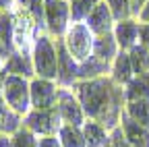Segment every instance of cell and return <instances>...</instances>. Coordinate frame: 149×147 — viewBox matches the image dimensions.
<instances>
[{
  "label": "cell",
  "mask_w": 149,
  "mask_h": 147,
  "mask_svg": "<svg viewBox=\"0 0 149 147\" xmlns=\"http://www.w3.org/2000/svg\"><path fill=\"white\" fill-rule=\"evenodd\" d=\"M110 141H112L114 147H130V143L126 141V137H124V133H122L120 126H116L114 131H110Z\"/></svg>",
  "instance_id": "83f0119b"
},
{
  "label": "cell",
  "mask_w": 149,
  "mask_h": 147,
  "mask_svg": "<svg viewBox=\"0 0 149 147\" xmlns=\"http://www.w3.org/2000/svg\"><path fill=\"white\" fill-rule=\"evenodd\" d=\"M0 147H13V135L0 133Z\"/></svg>",
  "instance_id": "1f68e13d"
},
{
  "label": "cell",
  "mask_w": 149,
  "mask_h": 147,
  "mask_svg": "<svg viewBox=\"0 0 149 147\" xmlns=\"http://www.w3.org/2000/svg\"><path fill=\"white\" fill-rule=\"evenodd\" d=\"M139 44L149 50V23H141V29H139Z\"/></svg>",
  "instance_id": "f1b7e54d"
},
{
  "label": "cell",
  "mask_w": 149,
  "mask_h": 147,
  "mask_svg": "<svg viewBox=\"0 0 149 147\" xmlns=\"http://www.w3.org/2000/svg\"><path fill=\"white\" fill-rule=\"evenodd\" d=\"M29 87H31V108L46 110L56 106V100H58V83L56 81L33 77L29 81Z\"/></svg>",
  "instance_id": "9c48e42d"
},
{
  "label": "cell",
  "mask_w": 149,
  "mask_h": 147,
  "mask_svg": "<svg viewBox=\"0 0 149 147\" xmlns=\"http://www.w3.org/2000/svg\"><path fill=\"white\" fill-rule=\"evenodd\" d=\"M102 0H70V23L85 21Z\"/></svg>",
  "instance_id": "cb8c5ba5"
},
{
  "label": "cell",
  "mask_w": 149,
  "mask_h": 147,
  "mask_svg": "<svg viewBox=\"0 0 149 147\" xmlns=\"http://www.w3.org/2000/svg\"><path fill=\"white\" fill-rule=\"evenodd\" d=\"M62 118L58 108L52 106L46 110H31L27 116H23V126H27L29 131L37 137H56L62 126Z\"/></svg>",
  "instance_id": "5b68a950"
},
{
  "label": "cell",
  "mask_w": 149,
  "mask_h": 147,
  "mask_svg": "<svg viewBox=\"0 0 149 147\" xmlns=\"http://www.w3.org/2000/svg\"><path fill=\"white\" fill-rule=\"evenodd\" d=\"M126 114L133 118L135 122L143 124L149 128V100H133V102H126L124 106Z\"/></svg>",
  "instance_id": "603a6c76"
},
{
  "label": "cell",
  "mask_w": 149,
  "mask_h": 147,
  "mask_svg": "<svg viewBox=\"0 0 149 147\" xmlns=\"http://www.w3.org/2000/svg\"><path fill=\"white\" fill-rule=\"evenodd\" d=\"M56 48H58V75H56V83H58V87L72 89L79 83V62L70 56V52L64 46V40H56Z\"/></svg>",
  "instance_id": "ba28073f"
},
{
  "label": "cell",
  "mask_w": 149,
  "mask_h": 147,
  "mask_svg": "<svg viewBox=\"0 0 149 147\" xmlns=\"http://www.w3.org/2000/svg\"><path fill=\"white\" fill-rule=\"evenodd\" d=\"M15 2H17V0H0V10H2V13H8V10L15 6Z\"/></svg>",
  "instance_id": "d6a6232c"
},
{
  "label": "cell",
  "mask_w": 149,
  "mask_h": 147,
  "mask_svg": "<svg viewBox=\"0 0 149 147\" xmlns=\"http://www.w3.org/2000/svg\"><path fill=\"white\" fill-rule=\"evenodd\" d=\"M124 95H126V102L149 100V72H145V75H141V77H135L124 87Z\"/></svg>",
  "instance_id": "44dd1931"
},
{
  "label": "cell",
  "mask_w": 149,
  "mask_h": 147,
  "mask_svg": "<svg viewBox=\"0 0 149 147\" xmlns=\"http://www.w3.org/2000/svg\"><path fill=\"white\" fill-rule=\"evenodd\" d=\"M106 147H114V145H112V141H108V143H106Z\"/></svg>",
  "instance_id": "d590c367"
},
{
  "label": "cell",
  "mask_w": 149,
  "mask_h": 147,
  "mask_svg": "<svg viewBox=\"0 0 149 147\" xmlns=\"http://www.w3.org/2000/svg\"><path fill=\"white\" fill-rule=\"evenodd\" d=\"M62 40H64L66 50L70 52V56L77 60V62H83V60H87L89 56H93L95 35H93V31L87 27L85 21L70 23V27L66 29V33H64Z\"/></svg>",
  "instance_id": "277c9868"
},
{
  "label": "cell",
  "mask_w": 149,
  "mask_h": 147,
  "mask_svg": "<svg viewBox=\"0 0 149 147\" xmlns=\"http://www.w3.org/2000/svg\"><path fill=\"white\" fill-rule=\"evenodd\" d=\"M4 75H19V77H25V79H33L35 77V68H33V58H31V52H15L13 56H8V60L2 66Z\"/></svg>",
  "instance_id": "7c38bea8"
},
{
  "label": "cell",
  "mask_w": 149,
  "mask_h": 147,
  "mask_svg": "<svg viewBox=\"0 0 149 147\" xmlns=\"http://www.w3.org/2000/svg\"><path fill=\"white\" fill-rule=\"evenodd\" d=\"M21 126H23V116L17 114L15 110L4 102L2 93H0V133L15 135Z\"/></svg>",
  "instance_id": "e0dca14e"
},
{
  "label": "cell",
  "mask_w": 149,
  "mask_h": 147,
  "mask_svg": "<svg viewBox=\"0 0 149 147\" xmlns=\"http://www.w3.org/2000/svg\"><path fill=\"white\" fill-rule=\"evenodd\" d=\"M37 143H40V137L33 135L27 126H21L13 135V147H37Z\"/></svg>",
  "instance_id": "4316f807"
},
{
  "label": "cell",
  "mask_w": 149,
  "mask_h": 147,
  "mask_svg": "<svg viewBox=\"0 0 149 147\" xmlns=\"http://www.w3.org/2000/svg\"><path fill=\"white\" fill-rule=\"evenodd\" d=\"M85 23H87V27L93 31L95 38L106 35V33H112V31H114V25H116L114 15H112L110 6L106 4V0H102V2L91 10V15L85 19Z\"/></svg>",
  "instance_id": "30bf717a"
},
{
  "label": "cell",
  "mask_w": 149,
  "mask_h": 147,
  "mask_svg": "<svg viewBox=\"0 0 149 147\" xmlns=\"http://www.w3.org/2000/svg\"><path fill=\"white\" fill-rule=\"evenodd\" d=\"M72 91L77 93L83 106V112L89 120H97L108 133L120 126V116L126 106V95H124V87L116 85L110 79V75L89 81H79L72 87Z\"/></svg>",
  "instance_id": "6da1fadb"
},
{
  "label": "cell",
  "mask_w": 149,
  "mask_h": 147,
  "mask_svg": "<svg viewBox=\"0 0 149 147\" xmlns=\"http://www.w3.org/2000/svg\"><path fill=\"white\" fill-rule=\"evenodd\" d=\"M56 108L60 112V118L64 124H72V126H83L87 116L83 112V106L72 89H64L58 87V100H56Z\"/></svg>",
  "instance_id": "52a82bcc"
},
{
  "label": "cell",
  "mask_w": 149,
  "mask_h": 147,
  "mask_svg": "<svg viewBox=\"0 0 149 147\" xmlns=\"http://www.w3.org/2000/svg\"><path fill=\"white\" fill-rule=\"evenodd\" d=\"M145 4H147V0H130V10H133V17H135V19H139V15H141V10L145 8Z\"/></svg>",
  "instance_id": "4dcf8cb0"
},
{
  "label": "cell",
  "mask_w": 149,
  "mask_h": 147,
  "mask_svg": "<svg viewBox=\"0 0 149 147\" xmlns=\"http://www.w3.org/2000/svg\"><path fill=\"white\" fill-rule=\"evenodd\" d=\"M70 27V2L68 0H46V31L56 40H62Z\"/></svg>",
  "instance_id": "8992f818"
},
{
  "label": "cell",
  "mask_w": 149,
  "mask_h": 147,
  "mask_svg": "<svg viewBox=\"0 0 149 147\" xmlns=\"http://www.w3.org/2000/svg\"><path fill=\"white\" fill-rule=\"evenodd\" d=\"M0 50H2L4 62L8 60V56H13V54L17 52V46H15V25H13L10 13L0 15Z\"/></svg>",
  "instance_id": "2e32d148"
},
{
  "label": "cell",
  "mask_w": 149,
  "mask_h": 147,
  "mask_svg": "<svg viewBox=\"0 0 149 147\" xmlns=\"http://www.w3.org/2000/svg\"><path fill=\"white\" fill-rule=\"evenodd\" d=\"M68 2H70V0H68Z\"/></svg>",
  "instance_id": "f35d334b"
},
{
  "label": "cell",
  "mask_w": 149,
  "mask_h": 147,
  "mask_svg": "<svg viewBox=\"0 0 149 147\" xmlns=\"http://www.w3.org/2000/svg\"><path fill=\"white\" fill-rule=\"evenodd\" d=\"M139 29H141V23L139 19H126V21H120L114 25V38L118 42V48L122 52H128L133 50L137 44H139Z\"/></svg>",
  "instance_id": "8fae6325"
},
{
  "label": "cell",
  "mask_w": 149,
  "mask_h": 147,
  "mask_svg": "<svg viewBox=\"0 0 149 147\" xmlns=\"http://www.w3.org/2000/svg\"><path fill=\"white\" fill-rule=\"evenodd\" d=\"M110 75V64L102 62L95 56H89L87 60L79 62V81H89V79H97Z\"/></svg>",
  "instance_id": "d6986e66"
},
{
  "label": "cell",
  "mask_w": 149,
  "mask_h": 147,
  "mask_svg": "<svg viewBox=\"0 0 149 147\" xmlns=\"http://www.w3.org/2000/svg\"><path fill=\"white\" fill-rule=\"evenodd\" d=\"M83 135H85L87 147H106V143L110 141V133L97 120H89V118L83 124Z\"/></svg>",
  "instance_id": "ac0fdd59"
},
{
  "label": "cell",
  "mask_w": 149,
  "mask_h": 147,
  "mask_svg": "<svg viewBox=\"0 0 149 147\" xmlns=\"http://www.w3.org/2000/svg\"><path fill=\"white\" fill-rule=\"evenodd\" d=\"M106 4L110 6L116 23L126 21V19H135L133 10H130V0H106Z\"/></svg>",
  "instance_id": "484cf974"
},
{
  "label": "cell",
  "mask_w": 149,
  "mask_h": 147,
  "mask_svg": "<svg viewBox=\"0 0 149 147\" xmlns=\"http://www.w3.org/2000/svg\"><path fill=\"white\" fill-rule=\"evenodd\" d=\"M120 128H122L126 141L130 143V147H149V128L135 122L126 114V110L120 116Z\"/></svg>",
  "instance_id": "4fadbf2b"
},
{
  "label": "cell",
  "mask_w": 149,
  "mask_h": 147,
  "mask_svg": "<svg viewBox=\"0 0 149 147\" xmlns=\"http://www.w3.org/2000/svg\"><path fill=\"white\" fill-rule=\"evenodd\" d=\"M118 52H120V48H118V42L114 38V33H106V35L95 38V44H93V56L100 58L102 62L112 66V62H114L116 56H118Z\"/></svg>",
  "instance_id": "9a60e30c"
},
{
  "label": "cell",
  "mask_w": 149,
  "mask_h": 147,
  "mask_svg": "<svg viewBox=\"0 0 149 147\" xmlns=\"http://www.w3.org/2000/svg\"><path fill=\"white\" fill-rule=\"evenodd\" d=\"M2 66H4V56H2V50H0V72H2Z\"/></svg>",
  "instance_id": "e575fe53"
},
{
  "label": "cell",
  "mask_w": 149,
  "mask_h": 147,
  "mask_svg": "<svg viewBox=\"0 0 149 147\" xmlns=\"http://www.w3.org/2000/svg\"><path fill=\"white\" fill-rule=\"evenodd\" d=\"M128 56H130V64H133L135 77H141L145 72H149V50L145 46L137 44L133 50H128Z\"/></svg>",
  "instance_id": "7402d4cb"
},
{
  "label": "cell",
  "mask_w": 149,
  "mask_h": 147,
  "mask_svg": "<svg viewBox=\"0 0 149 147\" xmlns=\"http://www.w3.org/2000/svg\"><path fill=\"white\" fill-rule=\"evenodd\" d=\"M0 15H2V10H0Z\"/></svg>",
  "instance_id": "74e56055"
},
{
  "label": "cell",
  "mask_w": 149,
  "mask_h": 147,
  "mask_svg": "<svg viewBox=\"0 0 149 147\" xmlns=\"http://www.w3.org/2000/svg\"><path fill=\"white\" fill-rule=\"evenodd\" d=\"M62 147H87L85 135H83V126H72V124H62L58 135Z\"/></svg>",
  "instance_id": "ffe728a7"
},
{
  "label": "cell",
  "mask_w": 149,
  "mask_h": 147,
  "mask_svg": "<svg viewBox=\"0 0 149 147\" xmlns=\"http://www.w3.org/2000/svg\"><path fill=\"white\" fill-rule=\"evenodd\" d=\"M31 58H33L35 77L56 81V75H58V48H56V38H52L48 31H40L35 35V42H33Z\"/></svg>",
  "instance_id": "7a4b0ae2"
},
{
  "label": "cell",
  "mask_w": 149,
  "mask_h": 147,
  "mask_svg": "<svg viewBox=\"0 0 149 147\" xmlns=\"http://www.w3.org/2000/svg\"><path fill=\"white\" fill-rule=\"evenodd\" d=\"M0 93H2L4 102L15 110L17 114L27 116L31 112V87L29 79L19 77V75H4L0 81Z\"/></svg>",
  "instance_id": "3957f363"
},
{
  "label": "cell",
  "mask_w": 149,
  "mask_h": 147,
  "mask_svg": "<svg viewBox=\"0 0 149 147\" xmlns=\"http://www.w3.org/2000/svg\"><path fill=\"white\" fill-rule=\"evenodd\" d=\"M0 81H2V72H0Z\"/></svg>",
  "instance_id": "8d00e7d4"
},
{
  "label": "cell",
  "mask_w": 149,
  "mask_h": 147,
  "mask_svg": "<svg viewBox=\"0 0 149 147\" xmlns=\"http://www.w3.org/2000/svg\"><path fill=\"white\" fill-rule=\"evenodd\" d=\"M37 147H62L58 137H40V143Z\"/></svg>",
  "instance_id": "f546056e"
},
{
  "label": "cell",
  "mask_w": 149,
  "mask_h": 147,
  "mask_svg": "<svg viewBox=\"0 0 149 147\" xmlns=\"http://www.w3.org/2000/svg\"><path fill=\"white\" fill-rule=\"evenodd\" d=\"M110 79L116 85H120V87H126L130 81L135 79V70H133V64H130L128 52H122V50L118 52L116 60L110 66Z\"/></svg>",
  "instance_id": "5bb4252c"
},
{
  "label": "cell",
  "mask_w": 149,
  "mask_h": 147,
  "mask_svg": "<svg viewBox=\"0 0 149 147\" xmlns=\"http://www.w3.org/2000/svg\"><path fill=\"white\" fill-rule=\"evenodd\" d=\"M139 23H149V0H147L145 8L141 10V15H139Z\"/></svg>",
  "instance_id": "836d02e7"
},
{
  "label": "cell",
  "mask_w": 149,
  "mask_h": 147,
  "mask_svg": "<svg viewBox=\"0 0 149 147\" xmlns=\"http://www.w3.org/2000/svg\"><path fill=\"white\" fill-rule=\"evenodd\" d=\"M33 17L35 25L46 31V0H19Z\"/></svg>",
  "instance_id": "d4e9b609"
}]
</instances>
